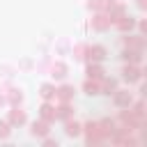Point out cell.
I'll return each mask as SVG.
<instances>
[{
	"label": "cell",
	"mask_w": 147,
	"mask_h": 147,
	"mask_svg": "<svg viewBox=\"0 0 147 147\" xmlns=\"http://www.w3.org/2000/svg\"><path fill=\"white\" fill-rule=\"evenodd\" d=\"M32 133L34 136H46L48 133V122H44V119L41 122H34L32 124Z\"/></svg>",
	"instance_id": "7"
},
{
	"label": "cell",
	"mask_w": 147,
	"mask_h": 147,
	"mask_svg": "<svg viewBox=\"0 0 147 147\" xmlns=\"http://www.w3.org/2000/svg\"><path fill=\"white\" fill-rule=\"evenodd\" d=\"M115 23H117L119 30H131L133 28V18H129V16H119V18H115Z\"/></svg>",
	"instance_id": "8"
},
{
	"label": "cell",
	"mask_w": 147,
	"mask_h": 147,
	"mask_svg": "<svg viewBox=\"0 0 147 147\" xmlns=\"http://www.w3.org/2000/svg\"><path fill=\"white\" fill-rule=\"evenodd\" d=\"M124 78H126L129 83L138 80V78H140V69H136V67H126V69H124Z\"/></svg>",
	"instance_id": "10"
},
{
	"label": "cell",
	"mask_w": 147,
	"mask_h": 147,
	"mask_svg": "<svg viewBox=\"0 0 147 147\" xmlns=\"http://www.w3.org/2000/svg\"><path fill=\"white\" fill-rule=\"evenodd\" d=\"M115 101H117V106H129V103H131V94H129V92H119V94L115 96Z\"/></svg>",
	"instance_id": "12"
},
{
	"label": "cell",
	"mask_w": 147,
	"mask_h": 147,
	"mask_svg": "<svg viewBox=\"0 0 147 147\" xmlns=\"http://www.w3.org/2000/svg\"><path fill=\"white\" fill-rule=\"evenodd\" d=\"M41 96H44L46 101L53 99V96H55V87H53V85H44V87H41Z\"/></svg>",
	"instance_id": "15"
},
{
	"label": "cell",
	"mask_w": 147,
	"mask_h": 147,
	"mask_svg": "<svg viewBox=\"0 0 147 147\" xmlns=\"http://www.w3.org/2000/svg\"><path fill=\"white\" fill-rule=\"evenodd\" d=\"M7 136H9V124L0 122V138H7Z\"/></svg>",
	"instance_id": "19"
},
{
	"label": "cell",
	"mask_w": 147,
	"mask_h": 147,
	"mask_svg": "<svg viewBox=\"0 0 147 147\" xmlns=\"http://www.w3.org/2000/svg\"><path fill=\"white\" fill-rule=\"evenodd\" d=\"M9 119H11V124H23L25 122V113L23 110H11V117Z\"/></svg>",
	"instance_id": "14"
},
{
	"label": "cell",
	"mask_w": 147,
	"mask_h": 147,
	"mask_svg": "<svg viewBox=\"0 0 147 147\" xmlns=\"http://www.w3.org/2000/svg\"><path fill=\"white\" fill-rule=\"evenodd\" d=\"M124 44H126V48L142 51V46H145V39H142V37H126V39H124Z\"/></svg>",
	"instance_id": "5"
},
{
	"label": "cell",
	"mask_w": 147,
	"mask_h": 147,
	"mask_svg": "<svg viewBox=\"0 0 147 147\" xmlns=\"http://www.w3.org/2000/svg\"><path fill=\"white\" fill-rule=\"evenodd\" d=\"M85 129H87V142H90V145H99V142L103 140V131H101V126H99L96 122H94V124L90 122Z\"/></svg>",
	"instance_id": "1"
},
{
	"label": "cell",
	"mask_w": 147,
	"mask_h": 147,
	"mask_svg": "<svg viewBox=\"0 0 147 147\" xmlns=\"http://www.w3.org/2000/svg\"><path fill=\"white\" fill-rule=\"evenodd\" d=\"M85 92H87V94H99V85L92 83V80H87V83H85Z\"/></svg>",
	"instance_id": "17"
},
{
	"label": "cell",
	"mask_w": 147,
	"mask_h": 147,
	"mask_svg": "<svg viewBox=\"0 0 147 147\" xmlns=\"http://www.w3.org/2000/svg\"><path fill=\"white\" fill-rule=\"evenodd\" d=\"M90 7H94V9H101V7H103V2H101V0H90Z\"/></svg>",
	"instance_id": "20"
},
{
	"label": "cell",
	"mask_w": 147,
	"mask_h": 147,
	"mask_svg": "<svg viewBox=\"0 0 147 147\" xmlns=\"http://www.w3.org/2000/svg\"><path fill=\"white\" fill-rule=\"evenodd\" d=\"M55 117H62V119H69V117H71V108H69L67 103H62V106L57 108V113H55Z\"/></svg>",
	"instance_id": "13"
},
{
	"label": "cell",
	"mask_w": 147,
	"mask_h": 147,
	"mask_svg": "<svg viewBox=\"0 0 147 147\" xmlns=\"http://www.w3.org/2000/svg\"><path fill=\"white\" fill-rule=\"evenodd\" d=\"M140 53H142V51L126 48V51H124V60H126V62H140Z\"/></svg>",
	"instance_id": "9"
},
{
	"label": "cell",
	"mask_w": 147,
	"mask_h": 147,
	"mask_svg": "<svg viewBox=\"0 0 147 147\" xmlns=\"http://www.w3.org/2000/svg\"><path fill=\"white\" fill-rule=\"evenodd\" d=\"M87 57H90L92 62H99V60L106 57V48H103V46H92V48L87 51Z\"/></svg>",
	"instance_id": "3"
},
{
	"label": "cell",
	"mask_w": 147,
	"mask_h": 147,
	"mask_svg": "<svg viewBox=\"0 0 147 147\" xmlns=\"http://www.w3.org/2000/svg\"><path fill=\"white\" fill-rule=\"evenodd\" d=\"M113 90H115V80H103V92L110 94Z\"/></svg>",
	"instance_id": "18"
},
{
	"label": "cell",
	"mask_w": 147,
	"mask_h": 147,
	"mask_svg": "<svg viewBox=\"0 0 147 147\" xmlns=\"http://www.w3.org/2000/svg\"><path fill=\"white\" fill-rule=\"evenodd\" d=\"M67 133H69V136H78V133H80V126H78L76 122H67Z\"/></svg>",
	"instance_id": "16"
},
{
	"label": "cell",
	"mask_w": 147,
	"mask_h": 147,
	"mask_svg": "<svg viewBox=\"0 0 147 147\" xmlns=\"http://www.w3.org/2000/svg\"><path fill=\"white\" fill-rule=\"evenodd\" d=\"M138 5H140V7H145V0H138Z\"/></svg>",
	"instance_id": "21"
},
{
	"label": "cell",
	"mask_w": 147,
	"mask_h": 147,
	"mask_svg": "<svg viewBox=\"0 0 147 147\" xmlns=\"http://www.w3.org/2000/svg\"><path fill=\"white\" fill-rule=\"evenodd\" d=\"M39 115H41V119L48 122V124H51L53 119H57V117H55V108H53L51 103H44V106L39 108Z\"/></svg>",
	"instance_id": "2"
},
{
	"label": "cell",
	"mask_w": 147,
	"mask_h": 147,
	"mask_svg": "<svg viewBox=\"0 0 147 147\" xmlns=\"http://www.w3.org/2000/svg\"><path fill=\"white\" fill-rule=\"evenodd\" d=\"M87 76H90V78H94V80H99V78H103V69L94 64V67H90V69H87Z\"/></svg>",
	"instance_id": "11"
},
{
	"label": "cell",
	"mask_w": 147,
	"mask_h": 147,
	"mask_svg": "<svg viewBox=\"0 0 147 147\" xmlns=\"http://www.w3.org/2000/svg\"><path fill=\"white\" fill-rule=\"evenodd\" d=\"M55 96H57V99H60L62 103H67V101H69V99L74 96V87H69V85H67V87L57 90V92H55Z\"/></svg>",
	"instance_id": "6"
},
{
	"label": "cell",
	"mask_w": 147,
	"mask_h": 147,
	"mask_svg": "<svg viewBox=\"0 0 147 147\" xmlns=\"http://www.w3.org/2000/svg\"><path fill=\"white\" fill-rule=\"evenodd\" d=\"M110 23H113V18H110V16H106V14H99V16L92 21V25H94L96 30H106Z\"/></svg>",
	"instance_id": "4"
}]
</instances>
